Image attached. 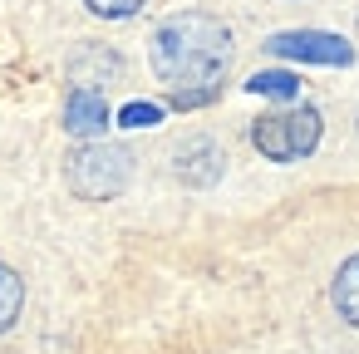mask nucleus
I'll list each match as a JSON object with an SVG mask.
<instances>
[{
  "mask_svg": "<svg viewBox=\"0 0 359 354\" xmlns=\"http://www.w3.org/2000/svg\"><path fill=\"white\" fill-rule=\"evenodd\" d=\"M334 310L344 325L359 329V256H349L339 271H334Z\"/></svg>",
  "mask_w": 359,
  "mask_h": 354,
  "instance_id": "obj_8",
  "label": "nucleus"
},
{
  "mask_svg": "<svg viewBox=\"0 0 359 354\" xmlns=\"http://www.w3.org/2000/svg\"><path fill=\"white\" fill-rule=\"evenodd\" d=\"M231 69V30L207 11L168 15L153 30V74L172 89L177 104H202Z\"/></svg>",
  "mask_w": 359,
  "mask_h": 354,
  "instance_id": "obj_1",
  "label": "nucleus"
},
{
  "mask_svg": "<svg viewBox=\"0 0 359 354\" xmlns=\"http://www.w3.org/2000/svg\"><path fill=\"white\" fill-rule=\"evenodd\" d=\"M65 177H69V187H74L84 202H109V197H118V192L128 187L133 158H128L123 148H114V143H84V148L69 158Z\"/></svg>",
  "mask_w": 359,
  "mask_h": 354,
  "instance_id": "obj_3",
  "label": "nucleus"
},
{
  "mask_svg": "<svg viewBox=\"0 0 359 354\" xmlns=\"http://www.w3.org/2000/svg\"><path fill=\"white\" fill-rule=\"evenodd\" d=\"M300 79L295 74H256L251 79V94H271V99H295Z\"/></svg>",
  "mask_w": 359,
  "mask_h": 354,
  "instance_id": "obj_10",
  "label": "nucleus"
},
{
  "mask_svg": "<svg viewBox=\"0 0 359 354\" xmlns=\"http://www.w3.org/2000/svg\"><path fill=\"white\" fill-rule=\"evenodd\" d=\"M20 305H25V280H20L6 261H0V334L20 320Z\"/></svg>",
  "mask_w": 359,
  "mask_h": 354,
  "instance_id": "obj_9",
  "label": "nucleus"
},
{
  "mask_svg": "<svg viewBox=\"0 0 359 354\" xmlns=\"http://www.w3.org/2000/svg\"><path fill=\"white\" fill-rule=\"evenodd\" d=\"M123 123L128 128H148V123H158V109L153 104H128L123 109Z\"/></svg>",
  "mask_w": 359,
  "mask_h": 354,
  "instance_id": "obj_12",
  "label": "nucleus"
},
{
  "mask_svg": "<svg viewBox=\"0 0 359 354\" xmlns=\"http://www.w3.org/2000/svg\"><path fill=\"white\" fill-rule=\"evenodd\" d=\"M271 55H285V60H315V64H349V45L339 35H320V30H285V35H271L266 40Z\"/></svg>",
  "mask_w": 359,
  "mask_h": 354,
  "instance_id": "obj_4",
  "label": "nucleus"
},
{
  "mask_svg": "<svg viewBox=\"0 0 359 354\" xmlns=\"http://www.w3.org/2000/svg\"><path fill=\"white\" fill-rule=\"evenodd\" d=\"M65 128L74 138H99L109 128V109H104V94L94 89H74L69 104H65Z\"/></svg>",
  "mask_w": 359,
  "mask_h": 354,
  "instance_id": "obj_7",
  "label": "nucleus"
},
{
  "mask_svg": "<svg viewBox=\"0 0 359 354\" xmlns=\"http://www.w3.org/2000/svg\"><path fill=\"white\" fill-rule=\"evenodd\" d=\"M320 114L310 104H290V109H271L251 123V143L261 158L271 163H300L320 148Z\"/></svg>",
  "mask_w": 359,
  "mask_h": 354,
  "instance_id": "obj_2",
  "label": "nucleus"
},
{
  "mask_svg": "<svg viewBox=\"0 0 359 354\" xmlns=\"http://www.w3.org/2000/svg\"><path fill=\"white\" fill-rule=\"evenodd\" d=\"M84 6L104 20H123V15H138L143 11V0H84Z\"/></svg>",
  "mask_w": 359,
  "mask_h": 354,
  "instance_id": "obj_11",
  "label": "nucleus"
},
{
  "mask_svg": "<svg viewBox=\"0 0 359 354\" xmlns=\"http://www.w3.org/2000/svg\"><path fill=\"white\" fill-rule=\"evenodd\" d=\"M172 172L187 182V187H212L222 177V148L212 138H187L177 153H172Z\"/></svg>",
  "mask_w": 359,
  "mask_h": 354,
  "instance_id": "obj_6",
  "label": "nucleus"
},
{
  "mask_svg": "<svg viewBox=\"0 0 359 354\" xmlns=\"http://www.w3.org/2000/svg\"><path fill=\"white\" fill-rule=\"evenodd\" d=\"M69 79H74V89H109V84H118L123 79V60L109 50V45H84L74 60H69Z\"/></svg>",
  "mask_w": 359,
  "mask_h": 354,
  "instance_id": "obj_5",
  "label": "nucleus"
}]
</instances>
